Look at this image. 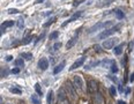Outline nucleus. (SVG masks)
<instances>
[{
  "label": "nucleus",
  "instance_id": "nucleus-1",
  "mask_svg": "<svg viewBox=\"0 0 134 104\" xmlns=\"http://www.w3.org/2000/svg\"><path fill=\"white\" fill-rule=\"evenodd\" d=\"M65 90H66V94L68 98H71L72 101H75V102H77V100H79V96H77V92H76V89H75V87L73 83H71L69 81H67L65 83Z\"/></svg>",
  "mask_w": 134,
  "mask_h": 104
},
{
  "label": "nucleus",
  "instance_id": "nucleus-2",
  "mask_svg": "<svg viewBox=\"0 0 134 104\" xmlns=\"http://www.w3.org/2000/svg\"><path fill=\"white\" fill-rule=\"evenodd\" d=\"M120 27H121V24H117V26H113L112 28H111V29L103 30V31L100 32L98 36H97V41H100V39H105V38H108L109 36L113 35L114 32H117L119 29H120Z\"/></svg>",
  "mask_w": 134,
  "mask_h": 104
},
{
  "label": "nucleus",
  "instance_id": "nucleus-3",
  "mask_svg": "<svg viewBox=\"0 0 134 104\" xmlns=\"http://www.w3.org/2000/svg\"><path fill=\"white\" fill-rule=\"evenodd\" d=\"M57 103L58 104H71L69 102V98L66 94L65 88H60L59 91L57 94Z\"/></svg>",
  "mask_w": 134,
  "mask_h": 104
},
{
  "label": "nucleus",
  "instance_id": "nucleus-4",
  "mask_svg": "<svg viewBox=\"0 0 134 104\" xmlns=\"http://www.w3.org/2000/svg\"><path fill=\"white\" fill-rule=\"evenodd\" d=\"M112 26V21H102V22H98V23H96L95 26H93L91 28H89L88 32L91 34V32H95L97 31V30H102V29H105V28Z\"/></svg>",
  "mask_w": 134,
  "mask_h": 104
},
{
  "label": "nucleus",
  "instance_id": "nucleus-5",
  "mask_svg": "<svg viewBox=\"0 0 134 104\" xmlns=\"http://www.w3.org/2000/svg\"><path fill=\"white\" fill-rule=\"evenodd\" d=\"M73 85L75 87V89L79 91H85V81L80 75H74L73 76Z\"/></svg>",
  "mask_w": 134,
  "mask_h": 104
},
{
  "label": "nucleus",
  "instance_id": "nucleus-6",
  "mask_svg": "<svg viewBox=\"0 0 134 104\" xmlns=\"http://www.w3.org/2000/svg\"><path fill=\"white\" fill-rule=\"evenodd\" d=\"M87 90H88L89 94H96V92L98 91V82H97L96 80L90 79V80L88 81Z\"/></svg>",
  "mask_w": 134,
  "mask_h": 104
},
{
  "label": "nucleus",
  "instance_id": "nucleus-7",
  "mask_svg": "<svg viewBox=\"0 0 134 104\" xmlns=\"http://www.w3.org/2000/svg\"><path fill=\"white\" fill-rule=\"evenodd\" d=\"M117 42H118V38L117 37L109 38V39H107V41L103 42L102 47H104L105 50H110V49H112V47H114V45L117 44Z\"/></svg>",
  "mask_w": 134,
  "mask_h": 104
},
{
  "label": "nucleus",
  "instance_id": "nucleus-8",
  "mask_svg": "<svg viewBox=\"0 0 134 104\" xmlns=\"http://www.w3.org/2000/svg\"><path fill=\"white\" fill-rule=\"evenodd\" d=\"M81 15H82V10H79V12H75V13L73 14V15L71 16V18H69L68 20H67V21H65V22H64L63 24H61V27H66L67 24H69V23H71V22H74V21H76V20L79 19Z\"/></svg>",
  "mask_w": 134,
  "mask_h": 104
},
{
  "label": "nucleus",
  "instance_id": "nucleus-9",
  "mask_svg": "<svg viewBox=\"0 0 134 104\" xmlns=\"http://www.w3.org/2000/svg\"><path fill=\"white\" fill-rule=\"evenodd\" d=\"M85 61H86V57H81V58H79V59H77V60L73 64V65L69 67V71L72 72V71H74V69L79 68V67H81V66L83 65V64H85Z\"/></svg>",
  "mask_w": 134,
  "mask_h": 104
},
{
  "label": "nucleus",
  "instance_id": "nucleus-10",
  "mask_svg": "<svg viewBox=\"0 0 134 104\" xmlns=\"http://www.w3.org/2000/svg\"><path fill=\"white\" fill-rule=\"evenodd\" d=\"M77 37H79V31L76 32V35L75 36H73V37H72L71 39H69L68 42H67V44H66V49H72V47H73L75 44H76V42H77Z\"/></svg>",
  "mask_w": 134,
  "mask_h": 104
},
{
  "label": "nucleus",
  "instance_id": "nucleus-11",
  "mask_svg": "<svg viewBox=\"0 0 134 104\" xmlns=\"http://www.w3.org/2000/svg\"><path fill=\"white\" fill-rule=\"evenodd\" d=\"M37 66L40 67V69H42V71H45L47 67H49V61H47L46 58H42V59L38 60Z\"/></svg>",
  "mask_w": 134,
  "mask_h": 104
},
{
  "label": "nucleus",
  "instance_id": "nucleus-12",
  "mask_svg": "<svg viewBox=\"0 0 134 104\" xmlns=\"http://www.w3.org/2000/svg\"><path fill=\"white\" fill-rule=\"evenodd\" d=\"M94 104H104V97L99 91L94 94Z\"/></svg>",
  "mask_w": 134,
  "mask_h": 104
},
{
  "label": "nucleus",
  "instance_id": "nucleus-13",
  "mask_svg": "<svg viewBox=\"0 0 134 104\" xmlns=\"http://www.w3.org/2000/svg\"><path fill=\"white\" fill-rule=\"evenodd\" d=\"M14 26V21H5V22H2V24H1V30H0V34L1 35H4V32H5V29H6L7 27H12Z\"/></svg>",
  "mask_w": 134,
  "mask_h": 104
},
{
  "label": "nucleus",
  "instance_id": "nucleus-14",
  "mask_svg": "<svg viewBox=\"0 0 134 104\" xmlns=\"http://www.w3.org/2000/svg\"><path fill=\"white\" fill-rule=\"evenodd\" d=\"M65 66H66V61H61L60 64H58V65L54 67V69H53V74H58V73H60L64 69V67Z\"/></svg>",
  "mask_w": 134,
  "mask_h": 104
},
{
  "label": "nucleus",
  "instance_id": "nucleus-15",
  "mask_svg": "<svg viewBox=\"0 0 134 104\" xmlns=\"http://www.w3.org/2000/svg\"><path fill=\"white\" fill-rule=\"evenodd\" d=\"M124 47H125V43H121L120 45H117L116 47L113 49V52L116 56H120L122 51H124Z\"/></svg>",
  "mask_w": 134,
  "mask_h": 104
},
{
  "label": "nucleus",
  "instance_id": "nucleus-16",
  "mask_svg": "<svg viewBox=\"0 0 134 104\" xmlns=\"http://www.w3.org/2000/svg\"><path fill=\"white\" fill-rule=\"evenodd\" d=\"M112 2V0H98L97 1V7H107Z\"/></svg>",
  "mask_w": 134,
  "mask_h": 104
},
{
  "label": "nucleus",
  "instance_id": "nucleus-17",
  "mask_svg": "<svg viewBox=\"0 0 134 104\" xmlns=\"http://www.w3.org/2000/svg\"><path fill=\"white\" fill-rule=\"evenodd\" d=\"M113 13L116 14V16H117V19H118V20L124 19V16H125L124 12H122V10H120V9H114V10H113Z\"/></svg>",
  "mask_w": 134,
  "mask_h": 104
},
{
  "label": "nucleus",
  "instance_id": "nucleus-18",
  "mask_svg": "<svg viewBox=\"0 0 134 104\" xmlns=\"http://www.w3.org/2000/svg\"><path fill=\"white\" fill-rule=\"evenodd\" d=\"M112 64H113V61L110 60V59H104V60L102 61V66L105 67V68H109V67H111Z\"/></svg>",
  "mask_w": 134,
  "mask_h": 104
},
{
  "label": "nucleus",
  "instance_id": "nucleus-19",
  "mask_svg": "<svg viewBox=\"0 0 134 104\" xmlns=\"http://www.w3.org/2000/svg\"><path fill=\"white\" fill-rule=\"evenodd\" d=\"M55 20H57V16H52L51 19H49V20H47V22H45V23L43 24V27H44V28L50 27L52 23H54V21H55Z\"/></svg>",
  "mask_w": 134,
  "mask_h": 104
},
{
  "label": "nucleus",
  "instance_id": "nucleus-20",
  "mask_svg": "<svg viewBox=\"0 0 134 104\" xmlns=\"http://www.w3.org/2000/svg\"><path fill=\"white\" fill-rule=\"evenodd\" d=\"M21 58H24L26 60H31V59H32V53H30V52H22L21 53Z\"/></svg>",
  "mask_w": 134,
  "mask_h": 104
},
{
  "label": "nucleus",
  "instance_id": "nucleus-21",
  "mask_svg": "<svg viewBox=\"0 0 134 104\" xmlns=\"http://www.w3.org/2000/svg\"><path fill=\"white\" fill-rule=\"evenodd\" d=\"M52 98H53V90H50L49 94H47V96H46V103L51 104L52 103Z\"/></svg>",
  "mask_w": 134,
  "mask_h": 104
},
{
  "label": "nucleus",
  "instance_id": "nucleus-22",
  "mask_svg": "<svg viewBox=\"0 0 134 104\" xmlns=\"http://www.w3.org/2000/svg\"><path fill=\"white\" fill-rule=\"evenodd\" d=\"M35 90H36V92H37L38 96H42V95H43V91H42V88H41L40 83H36L35 85Z\"/></svg>",
  "mask_w": 134,
  "mask_h": 104
},
{
  "label": "nucleus",
  "instance_id": "nucleus-23",
  "mask_svg": "<svg viewBox=\"0 0 134 104\" xmlns=\"http://www.w3.org/2000/svg\"><path fill=\"white\" fill-rule=\"evenodd\" d=\"M31 102L34 104H41V100L38 98V95H31Z\"/></svg>",
  "mask_w": 134,
  "mask_h": 104
},
{
  "label": "nucleus",
  "instance_id": "nucleus-24",
  "mask_svg": "<svg viewBox=\"0 0 134 104\" xmlns=\"http://www.w3.org/2000/svg\"><path fill=\"white\" fill-rule=\"evenodd\" d=\"M10 92H13V94H19V95H21V94H22V90H21V88H16V87H13V88H10Z\"/></svg>",
  "mask_w": 134,
  "mask_h": 104
},
{
  "label": "nucleus",
  "instance_id": "nucleus-25",
  "mask_svg": "<svg viewBox=\"0 0 134 104\" xmlns=\"http://www.w3.org/2000/svg\"><path fill=\"white\" fill-rule=\"evenodd\" d=\"M15 65H16V67H20V68H21V67H23L24 66V61H23V59H18V60H16L15 61Z\"/></svg>",
  "mask_w": 134,
  "mask_h": 104
},
{
  "label": "nucleus",
  "instance_id": "nucleus-26",
  "mask_svg": "<svg viewBox=\"0 0 134 104\" xmlns=\"http://www.w3.org/2000/svg\"><path fill=\"white\" fill-rule=\"evenodd\" d=\"M32 38H34V36L30 35V36H28V37L24 38V41H22L21 43H22V44H28V43H30V42L32 41Z\"/></svg>",
  "mask_w": 134,
  "mask_h": 104
},
{
  "label": "nucleus",
  "instance_id": "nucleus-27",
  "mask_svg": "<svg viewBox=\"0 0 134 104\" xmlns=\"http://www.w3.org/2000/svg\"><path fill=\"white\" fill-rule=\"evenodd\" d=\"M109 92H110V95H111V96H112V97H114V96H117V89L116 88H114V87L112 86V87H111V88L110 89H109Z\"/></svg>",
  "mask_w": 134,
  "mask_h": 104
},
{
  "label": "nucleus",
  "instance_id": "nucleus-28",
  "mask_svg": "<svg viewBox=\"0 0 134 104\" xmlns=\"http://www.w3.org/2000/svg\"><path fill=\"white\" fill-rule=\"evenodd\" d=\"M59 36V32L58 31H53V32H51L50 34V36H49V39H55Z\"/></svg>",
  "mask_w": 134,
  "mask_h": 104
},
{
  "label": "nucleus",
  "instance_id": "nucleus-29",
  "mask_svg": "<svg viewBox=\"0 0 134 104\" xmlns=\"http://www.w3.org/2000/svg\"><path fill=\"white\" fill-rule=\"evenodd\" d=\"M110 68H111V72H112V73H117V72H118V67H117V65H116V63H114V61H113L112 65H111Z\"/></svg>",
  "mask_w": 134,
  "mask_h": 104
},
{
  "label": "nucleus",
  "instance_id": "nucleus-30",
  "mask_svg": "<svg viewBox=\"0 0 134 104\" xmlns=\"http://www.w3.org/2000/svg\"><path fill=\"white\" fill-rule=\"evenodd\" d=\"M8 73H9V69H8L7 67H4V68H2V72H1V76L5 78L8 74Z\"/></svg>",
  "mask_w": 134,
  "mask_h": 104
},
{
  "label": "nucleus",
  "instance_id": "nucleus-31",
  "mask_svg": "<svg viewBox=\"0 0 134 104\" xmlns=\"http://www.w3.org/2000/svg\"><path fill=\"white\" fill-rule=\"evenodd\" d=\"M7 12H8V14H18L19 12H20V10L16 9V8H9Z\"/></svg>",
  "mask_w": 134,
  "mask_h": 104
},
{
  "label": "nucleus",
  "instance_id": "nucleus-32",
  "mask_svg": "<svg viewBox=\"0 0 134 104\" xmlns=\"http://www.w3.org/2000/svg\"><path fill=\"white\" fill-rule=\"evenodd\" d=\"M18 27H19V28H21V29H22V28L24 27V22H23V19H20V20H19V22H18Z\"/></svg>",
  "mask_w": 134,
  "mask_h": 104
},
{
  "label": "nucleus",
  "instance_id": "nucleus-33",
  "mask_svg": "<svg viewBox=\"0 0 134 104\" xmlns=\"http://www.w3.org/2000/svg\"><path fill=\"white\" fill-rule=\"evenodd\" d=\"M60 47H61V43H57L52 46V49H53V51H57V50H59Z\"/></svg>",
  "mask_w": 134,
  "mask_h": 104
},
{
  "label": "nucleus",
  "instance_id": "nucleus-34",
  "mask_svg": "<svg viewBox=\"0 0 134 104\" xmlns=\"http://www.w3.org/2000/svg\"><path fill=\"white\" fill-rule=\"evenodd\" d=\"M82 2H85V0H75V1L73 2V6L76 7V6H79L80 4H82Z\"/></svg>",
  "mask_w": 134,
  "mask_h": 104
},
{
  "label": "nucleus",
  "instance_id": "nucleus-35",
  "mask_svg": "<svg viewBox=\"0 0 134 104\" xmlns=\"http://www.w3.org/2000/svg\"><path fill=\"white\" fill-rule=\"evenodd\" d=\"M10 73H13V74H18V73H20V67H15V68H13Z\"/></svg>",
  "mask_w": 134,
  "mask_h": 104
},
{
  "label": "nucleus",
  "instance_id": "nucleus-36",
  "mask_svg": "<svg viewBox=\"0 0 134 104\" xmlns=\"http://www.w3.org/2000/svg\"><path fill=\"white\" fill-rule=\"evenodd\" d=\"M128 81H130V82H134V72L131 74V76H130V79H128Z\"/></svg>",
  "mask_w": 134,
  "mask_h": 104
},
{
  "label": "nucleus",
  "instance_id": "nucleus-37",
  "mask_svg": "<svg viewBox=\"0 0 134 104\" xmlns=\"http://www.w3.org/2000/svg\"><path fill=\"white\" fill-rule=\"evenodd\" d=\"M5 60H6V61H12L13 60V57H12V56H6Z\"/></svg>",
  "mask_w": 134,
  "mask_h": 104
},
{
  "label": "nucleus",
  "instance_id": "nucleus-38",
  "mask_svg": "<svg viewBox=\"0 0 134 104\" xmlns=\"http://www.w3.org/2000/svg\"><path fill=\"white\" fill-rule=\"evenodd\" d=\"M131 92V88H127L126 90H125V95H128Z\"/></svg>",
  "mask_w": 134,
  "mask_h": 104
},
{
  "label": "nucleus",
  "instance_id": "nucleus-39",
  "mask_svg": "<svg viewBox=\"0 0 134 104\" xmlns=\"http://www.w3.org/2000/svg\"><path fill=\"white\" fill-rule=\"evenodd\" d=\"M109 79H110V80H112L113 82H117V79H116V78H113V76H109Z\"/></svg>",
  "mask_w": 134,
  "mask_h": 104
},
{
  "label": "nucleus",
  "instance_id": "nucleus-40",
  "mask_svg": "<svg viewBox=\"0 0 134 104\" xmlns=\"http://www.w3.org/2000/svg\"><path fill=\"white\" fill-rule=\"evenodd\" d=\"M119 91H120V92H122V91H124V87H122L121 85L119 86Z\"/></svg>",
  "mask_w": 134,
  "mask_h": 104
},
{
  "label": "nucleus",
  "instance_id": "nucleus-41",
  "mask_svg": "<svg viewBox=\"0 0 134 104\" xmlns=\"http://www.w3.org/2000/svg\"><path fill=\"white\" fill-rule=\"evenodd\" d=\"M117 104H126L124 102V101H118V102H117Z\"/></svg>",
  "mask_w": 134,
  "mask_h": 104
},
{
  "label": "nucleus",
  "instance_id": "nucleus-42",
  "mask_svg": "<svg viewBox=\"0 0 134 104\" xmlns=\"http://www.w3.org/2000/svg\"><path fill=\"white\" fill-rule=\"evenodd\" d=\"M36 2H37V4H42V2H44V0H37Z\"/></svg>",
  "mask_w": 134,
  "mask_h": 104
},
{
  "label": "nucleus",
  "instance_id": "nucleus-43",
  "mask_svg": "<svg viewBox=\"0 0 134 104\" xmlns=\"http://www.w3.org/2000/svg\"><path fill=\"white\" fill-rule=\"evenodd\" d=\"M21 104H24V103H21Z\"/></svg>",
  "mask_w": 134,
  "mask_h": 104
},
{
  "label": "nucleus",
  "instance_id": "nucleus-44",
  "mask_svg": "<svg viewBox=\"0 0 134 104\" xmlns=\"http://www.w3.org/2000/svg\"><path fill=\"white\" fill-rule=\"evenodd\" d=\"M108 104H111V103H108Z\"/></svg>",
  "mask_w": 134,
  "mask_h": 104
},
{
  "label": "nucleus",
  "instance_id": "nucleus-45",
  "mask_svg": "<svg viewBox=\"0 0 134 104\" xmlns=\"http://www.w3.org/2000/svg\"><path fill=\"white\" fill-rule=\"evenodd\" d=\"M7 104H10V103H7Z\"/></svg>",
  "mask_w": 134,
  "mask_h": 104
}]
</instances>
